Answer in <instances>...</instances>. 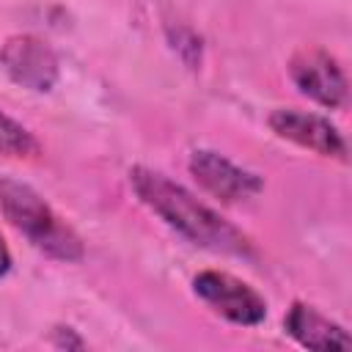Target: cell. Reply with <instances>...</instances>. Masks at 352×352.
I'll return each mask as SVG.
<instances>
[{
  "label": "cell",
  "mask_w": 352,
  "mask_h": 352,
  "mask_svg": "<svg viewBox=\"0 0 352 352\" xmlns=\"http://www.w3.org/2000/svg\"><path fill=\"white\" fill-rule=\"evenodd\" d=\"M289 74L292 82L300 88V94H305L322 107L336 110L346 102V77L338 60L324 50L311 47L297 52L289 63Z\"/></svg>",
  "instance_id": "52a82bcc"
},
{
  "label": "cell",
  "mask_w": 352,
  "mask_h": 352,
  "mask_svg": "<svg viewBox=\"0 0 352 352\" xmlns=\"http://www.w3.org/2000/svg\"><path fill=\"white\" fill-rule=\"evenodd\" d=\"M129 184H132L135 195L157 217H162L176 234H182L192 245L214 250V253L242 256V258L253 256L250 239L234 223H228L220 212H214L212 206L198 201L182 184L170 182L165 173L138 165L129 170Z\"/></svg>",
  "instance_id": "6da1fadb"
},
{
  "label": "cell",
  "mask_w": 352,
  "mask_h": 352,
  "mask_svg": "<svg viewBox=\"0 0 352 352\" xmlns=\"http://www.w3.org/2000/svg\"><path fill=\"white\" fill-rule=\"evenodd\" d=\"M192 292L223 319L234 322V324H245L253 327L258 322H264L267 316V302L264 297L248 286L245 280L228 275V272H217V270H204L192 278Z\"/></svg>",
  "instance_id": "3957f363"
},
{
  "label": "cell",
  "mask_w": 352,
  "mask_h": 352,
  "mask_svg": "<svg viewBox=\"0 0 352 352\" xmlns=\"http://www.w3.org/2000/svg\"><path fill=\"white\" fill-rule=\"evenodd\" d=\"M8 270H11V253H8V245H6V239L0 236V278H3Z\"/></svg>",
  "instance_id": "8fae6325"
},
{
  "label": "cell",
  "mask_w": 352,
  "mask_h": 352,
  "mask_svg": "<svg viewBox=\"0 0 352 352\" xmlns=\"http://www.w3.org/2000/svg\"><path fill=\"white\" fill-rule=\"evenodd\" d=\"M55 336H60V338H52L55 346H77V349H82V338H77L72 327H58Z\"/></svg>",
  "instance_id": "30bf717a"
},
{
  "label": "cell",
  "mask_w": 352,
  "mask_h": 352,
  "mask_svg": "<svg viewBox=\"0 0 352 352\" xmlns=\"http://www.w3.org/2000/svg\"><path fill=\"white\" fill-rule=\"evenodd\" d=\"M187 168H190L192 179H195L209 195H214V198H220V201H226V204L248 201V198L258 195L261 187H264V182H261L256 173H250V170L234 165L231 160H226L223 154L209 151V148L192 151Z\"/></svg>",
  "instance_id": "8992f818"
},
{
  "label": "cell",
  "mask_w": 352,
  "mask_h": 352,
  "mask_svg": "<svg viewBox=\"0 0 352 352\" xmlns=\"http://www.w3.org/2000/svg\"><path fill=\"white\" fill-rule=\"evenodd\" d=\"M267 124L278 138L300 148H308L314 154L333 157V160H346V140L324 116L305 113L297 107H278L270 113Z\"/></svg>",
  "instance_id": "277c9868"
},
{
  "label": "cell",
  "mask_w": 352,
  "mask_h": 352,
  "mask_svg": "<svg viewBox=\"0 0 352 352\" xmlns=\"http://www.w3.org/2000/svg\"><path fill=\"white\" fill-rule=\"evenodd\" d=\"M286 333L305 349H349V333L308 302H294L283 319Z\"/></svg>",
  "instance_id": "ba28073f"
},
{
  "label": "cell",
  "mask_w": 352,
  "mask_h": 352,
  "mask_svg": "<svg viewBox=\"0 0 352 352\" xmlns=\"http://www.w3.org/2000/svg\"><path fill=\"white\" fill-rule=\"evenodd\" d=\"M0 214L50 258L80 261L85 253L82 239L74 234V228L60 220L52 206L25 182L0 176Z\"/></svg>",
  "instance_id": "7a4b0ae2"
},
{
  "label": "cell",
  "mask_w": 352,
  "mask_h": 352,
  "mask_svg": "<svg viewBox=\"0 0 352 352\" xmlns=\"http://www.w3.org/2000/svg\"><path fill=\"white\" fill-rule=\"evenodd\" d=\"M0 66L16 85L30 91H50L58 82V72H60L50 44L28 33L11 36L0 47Z\"/></svg>",
  "instance_id": "5b68a950"
},
{
  "label": "cell",
  "mask_w": 352,
  "mask_h": 352,
  "mask_svg": "<svg viewBox=\"0 0 352 352\" xmlns=\"http://www.w3.org/2000/svg\"><path fill=\"white\" fill-rule=\"evenodd\" d=\"M38 151H41L38 140L22 124H16L11 116H6L0 110V154L3 157H19V160H25V157H36Z\"/></svg>",
  "instance_id": "9c48e42d"
}]
</instances>
